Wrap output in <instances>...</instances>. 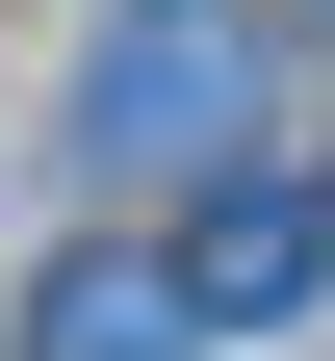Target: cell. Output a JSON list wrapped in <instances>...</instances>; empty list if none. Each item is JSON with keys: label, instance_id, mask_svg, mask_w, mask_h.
Listing matches in <instances>:
<instances>
[{"label": "cell", "instance_id": "obj_1", "mask_svg": "<svg viewBox=\"0 0 335 361\" xmlns=\"http://www.w3.org/2000/svg\"><path fill=\"white\" fill-rule=\"evenodd\" d=\"M78 155H104V180H258V52H232L207 0L104 26V78H78Z\"/></svg>", "mask_w": 335, "mask_h": 361}, {"label": "cell", "instance_id": "obj_2", "mask_svg": "<svg viewBox=\"0 0 335 361\" xmlns=\"http://www.w3.org/2000/svg\"><path fill=\"white\" fill-rule=\"evenodd\" d=\"M181 310H207V336H284V310H310V207H284V180H207V233H181Z\"/></svg>", "mask_w": 335, "mask_h": 361}, {"label": "cell", "instance_id": "obj_3", "mask_svg": "<svg viewBox=\"0 0 335 361\" xmlns=\"http://www.w3.org/2000/svg\"><path fill=\"white\" fill-rule=\"evenodd\" d=\"M207 310H181V258H52L26 284V361H181Z\"/></svg>", "mask_w": 335, "mask_h": 361}, {"label": "cell", "instance_id": "obj_4", "mask_svg": "<svg viewBox=\"0 0 335 361\" xmlns=\"http://www.w3.org/2000/svg\"><path fill=\"white\" fill-rule=\"evenodd\" d=\"M129 26H155V0H129Z\"/></svg>", "mask_w": 335, "mask_h": 361}]
</instances>
